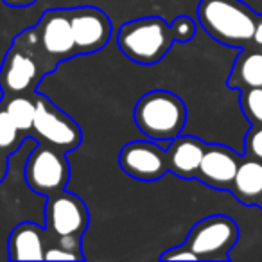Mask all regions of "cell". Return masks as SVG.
Segmentation results:
<instances>
[{
  "label": "cell",
  "mask_w": 262,
  "mask_h": 262,
  "mask_svg": "<svg viewBox=\"0 0 262 262\" xmlns=\"http://www.w3.org/2000/svg\"><path fill=\"white\" fill-rule=\"evenodd\" d=\"M56 67L38 43L34 27L22 31L6 52L0 67V88L4 95L34 94L36 86Z\"/></svg>",
  "instance_id": "obj_1"
},
{
  "label": "cell",
  "mask_w": 262,
  "mask_h": 262,
  "mask_svg": "<svg viewBox=\"0 0 262 262\" xmlns=\"http://www.w3.org/2000/svg\"><path fill=\"white\" fill-rule=\"evenodd\" d=\"M255 15L243 0H201L198 4V22L215 41L230 49H244L253 41Z\"/></svg>",
  "instance_id": "obj_2"
},
{
  "label": "cell",
  "mask_w": 262,
  "mask_h": 262,
  "mask_svg": "<svg viewBox=\"0 0 262 262\" xmlns=\"http://www.w3.org/2000/svg\"><path fill=\"white\" fill-rule=\"evenodd\" d=\"M133 119L146 139L171 142L185 127L187 106L172 92L153 90L137 101Z\"/></svg>",
  "instance_id": "obj_3"
},
{
  "label": "cell",
  "mask_w": 262,
  "mask_h": 262,
  "mask_svg": "<svg viewBox=\"0 0 262 262\" xmlns=\"http://www.w3.org/2000/svg\"><path fill=\"white\" fill-rule=\"evenodd\" d=\"M174 38L171 26L160 16H144L122 24L117 33L120 52L139 65L160 63L171 51Z\"/></svg>",
  "instance_id": "obj_4"
},
{
  "label": "cell",
  "mask_w": 262,
  "mask_h": 262,
  "mask_svg": "<svg viewBox=\"0 0 262 262\" xmlns=\"http://www.w3.org/2000/svg\"><path fill=\"white\" fill-rule=\"evenodd\" d=\"M24 180L33 192L45 198L65 190L70 180V164L67 160V153L40 142L24 165Z\"/></svg>",
  "instance_id": "obj_5"
},
{
  "label": "cell",
  "mask_w": 262,
  "mask_h": 262,
  "mask_svg": "<svg viewBox=\"0 0 262 262\" xmlns=\"http://www.w3.org/2000/svg\"><path fill=\"white\" fill-rule=\"evenodd\" d=\"M239 241V226L230 215L214 214L203 217L190 228L185 243L198 260H228Z\"/></svg>",
  "instance_id": "obj_6"
},
{
  "label": "cell",
  "mask_w": 262,
  "mask_h": 262,
  "mask_svg": "<svg viewBox=\"0 0 262 262\" xmlns=\"http://www.w3.org/2000/svg\"><path fill=\"white\" fill-rule=\"evenodd\" d=\"M34 99H36V117L31 137H34L38 142H45L65 153L76 151L83 140L79 124L43 94L34 92Z\"/></svg>",
  "instance_id": "obj_7"
},
{
  "label": "cell",
  "mask_w": 262,
  "mask_h": 262,
  "mask_svg": "<svg viewBox=\"0 0 262 262\" xmlns=\"http://www.w3.org/2000/svg\"><path fill=\"white\" fill-rule=\"evenodd\" d=\"M90 214L77 194L61 190L47 198L45 205V230L51 237H77L83 239Z\"/></svg>",
  "instance_id": "obj_8"
},
{
  "label": "cell",
  "mask_w": 262,
  "mask_h": 262,
  "mask_svg": "<svg viewBox=\"0 0 262 262\" xmlns=\"http://www.w3.org/2000/svg\"><path fill=\"white\" fill-rule=\"evenodd\" d=\"M34 33L43 54L54 67L77 56L70 24V9H47L40 22L34 26Z\"/></svg>",
  "instance_id": "obj_9"
},
{
  "label": "cell",
  "mask_w": 262,
  "mask_h": 262,
  "mask_svg": "<svg viewBox=\"0 0 262 262\" xmlns=\"http://www.w3.org/2000/svg\"><path fill=\"white\" fill-rule=\"evenodd\" d=\"M119 165L127 176L140 182H157L169 171L167 155L155 140H133L119 153Z\"/></svg>",
  "instance_id": "obj_10"
},
{
  "label": "cell",
  "mask_w": 262,
  "mask_h": 262,
  "mask_svg": "<svg viewBox=\"0 0 262 262\" xmlns=\"http://www.w3.org/2000/svg\"><path fill=\"white\" fill-rule=\"evenodd\" d=\"M76 54H94L106 47L112 38V22L104 11L94 6H77L70 9Z\"/></svg>",
  "instance_id": "obj_11"
},
{
  "label": "cell",
  "mask_w": 262,
  "mask_h": 262,
  "mask_svg": "<svg viewBox=\"0 0 262 262\" xmlns=\"http://www.w3.org/2000/svg\"><path fill=\"white\" fill-rule=\"evenodd\" d=\"M243 155L223 144H207L196 180L214 190H230Z\"/></svg>",
  "instance_id": "obj_12"
},
{
  "label": "cell",
  "mask_w": 262,
  "mask_h": 262,
  "mask_svg": "<svg viewBox=\"0 0 262 262\" xmlns=\"http://www.w3.org/2000/svg\"><path fill=\"white\" fill-rule=\"evenodd\" d=\"M205 149H207V142L198 137L180 133L169 142L165 149L169 171L182 180L196 178Z\"/></svg>",
  "instance_id": "obj_13"
},
{
  "label": "cell",
  "mask_w": 262,
  "mask_h": 262,
  "mask_svg": "<svg viewBox=\"0 0 262 262\" xmlns=\"http://www.w3.org/2000/svg\"><path fill=\"white\" fill-rule=\"evenodd\" d=\"M49 233L36 223H20L11 230L8 255L11 260H43Z\"/></svg>",
  "instance_id": "obj_14"
},
{
  "label": "cell",
  "mask_w": 262,
  "mask_h": 262,
  "mask_svg": "<svg viewBox=\"0 0 262 262\" xmlns=\"http://www.w3.org/2000/svg\"><path fill=\"white\" fill-rule=\"evenodd\" d=\"M230 192L246 207L257 205L258 198L262 196V162L250 157L243 158L237 167Z\"/></svg>",
  "instance_id": "obj_15"
},
{
  "label": "cell",
  "mask_w": 262,
  "mask_h": 262,
  "mask_svg": "<svg viewBox=\"0 0 262 262\" xmlns=\"http://www.w3.org/2000/svg\"><path fill=\"white\" fill-rule=\"evenodd\" d=\"M226 83L239 92L246 88H262V52L241 49Z\"/></svg>",
  "instance_id": "obj_16"
},
{
  "label": "cell",
  "mask_w": 262,
  "mask_h": 262,
  "mask_svg": "<svg viewBox=\"0 0 262 262\" xmlns=\"http://www.w3.org/2000/svg\"><path fill=\"white\" fill-rule=\"evenodd\" d=\"M2 106L6 108V112L9 113L13 122L18 126V129L22 131L24 135L31 137L34 117H36V99H34V94L4 95Z\"/></svg>",
  "instance_id": "obj_17"
},
{
  "label": "cell",
  "mask_w": 262,
  "mask_h": 262,
  "mask_svg": "<svg viewBox=\"0 0 262 262\" xmlns=\"http://www.w3.org/2000/svg\"><path fill=\"white\" fill-rule=\"evenodd\" d=\"M43 260H84V253L81 250V239L49 235Z\"/></svg>",
  "instance_id": "obj_18"
},
{
  "label": "cell",
  "mask_w": 262,
  "mask_h": 262,
  "mask_svg": "<svg viewBox=\"0 0 262 262\" xmlns=\"http://www.w3.org/2000/svg\"><path fill=\"white\" fill-rule=\"evenodd\" d=\"M26 139L27 135H24L18 129V126L13 122L9 113L0 102V149H4L8 155H13L15 151H18V147Z\"/></svg>",
  "instance_id": "obj_19"
},
{
  "label": "cell",
  "mask_w": 262,
  "mask_h": 262,
  "mask_svg": "<svg viewBox=\"0 0 262 262\" xmlns=\"http://www.w3.org/2000/svg\"><path fill=\"white\" fill-rule=\"evenodd\" d=\"M239 106L251 126H262V88L241 90Z\"/></svg>",
  "instance_id": "obj_20"
},
{
  "label": "cell",
  "mask_w": 262,
  "mask_h": 262,
  "mask_svg": "<svg viewBox=\"0 0 262 262\" xmlns=\"http://www.w3.org/2000/svg\"><path fill=\"white\" fill-rule=\"evenodd\" d=\"M196 31H198L196 20L190 18L189 15H180L171 22V33L174 41L187 43V41H190L196 36Z\"/></svg>",
  "instance_id": "obj_21"
},
{
  "label": "cell",
  "mask_w": 262,
  "mask_h": 262,
  "mask_svg": "<svg viewBox=\"0 0 262 262\" xmlns=\"http://www.w3.org/2000/svg\"><path fill=\"white\" fill-rule=\"evenodd\" d=\"M244 155L262 162V126H251L244 137Z\"/></svg>",
  "instance_id": "obj_22"
},
{
  "label": "cell",
  "mask_w": 262,
  "mask_h": 262,
  "mask_svg": "<svg viewBox=\"0 0 262 262\" xmlns=\"http://www.w3.org/2000/svg\"><path fill=\"white\" fill-rule=\"evenodd\" d=\"M160 260H198L196 253L189 248V244L183 243L180 246H174L171 250L164 251L160 255Z\"/></svg>",
  "instance_id": "obj_23"
},
{
  "label": "cell",
  "mask_w": 262,
  "mask_h": 262,
  "mask_svg": "<svg viewBox=\"0 0 262 262\" xmlns=\"http://www.w3.org/2000/svg\"><path fill=\"white\" fill-rule=\"evenodd\" d=\"M8 158H9V155L6 153L4 149H0V183L4 182L6 176H8V169H9Z\"/></svg>",
  "instance_id": "obj_24"
},
{
  "label": "cell",
  "mask_w": 262,
  "mask_h": 262,
  "mask_svg": "<svg viewBox=\"0 0 262 262\" xmlns=\"http://www.w3.org/2000/svg\"><path fill=\"white\" fill-rule=\"evenodd\" d=\"M8 8H31L36 4V0H2Z\"/></svg>",
  "instance_id": "obj_25"
},
{
  "label": "cell",
  "mask_w": 262,
  "mask_h": 262,
  "mask_svg": "<svg viewBox=\"0 0 262 262\" xmlns=\"http://www.w3.org/2000/svg\"><path fill=\"white\" fill-rule=\"evenodd\" d=\"M253 43L262 47V16H258L257 26H255V33H253Z\"/></svg>",
  "instance_id": "obj_26"
},
{
  "label": "cell",
  "mask_w": 262,
  "mask_h": 262,
  "mask_svg": "<svg viewBox=\"0 0 262 262\" xmlns=\"http://www.w3.org/2000/svg\"><path fill=\"white\" fill-rule=\"evenodd\" d=\"M257 205H258V207H260V208H262V196H260V198H258V201H257Z\"/></svg>",
  "instance_id": "obj_27"
}]
</instances>
